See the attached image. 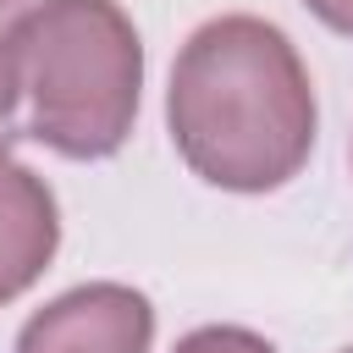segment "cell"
<instances>
[{
    "mask_svg": "<svg viewBox=\"0 0 353 353\" xmlns=\"http://www.w3.org/2000/svg\"><path fill=\"white\" fill-rule=\"evenodd\" d=\"M165 127L188 171L210 188L270 193L292 182L320 127L298 44L248 11L193 28L171 66Z\"/></svg>",
    "mask_w": 353,
    "mask_h": 353,
    "instance_id": "cell-1",
    "label": "cell"
},
{
    "mask_svg": "<svg viewBox=\"0 0 353 353\" xmlns=\"http://www.w3.org/2000/svg\"><path fill=\"white\" fill-rule=\"evenodd\" d=\"M143 88V39L116 0H39L22 33L28 138L66 160L127 143Z\"/></svg>",
    "mask_w": 353,
    "mask_h": 353,
    "instance_id": "cell-2",
    "label": "cell"
},
{
    "mask_svg": "<svg viewBox=\"0 0 353 353\" xmlns=\"http://www.w3.org/2000/svg\"><path fill=\"white\" fill-rule=\"evenodd\" d=\"M154 309L127 281H83L28 314L17 353H149Z\"/></svg>",
    "mask_w": 353,
    "mask_h": 353,
    "instance_id": "cell-3",
    "label": "cell"
},
{
    "mask_svg": "<svg viewBox=\"0 0 353 353\" xmlns=\"http://www.w3.org/2000/svg\"><path fill=\"white\" fill-rule=\"evenodd\" d=\"M61 248V210L39 171L0 143V303L22 298Z\"/></svg>",
    "mask_w": 353,
    "mask_h": 353,
    "instance_id": "cell-4",
    "label": "cell"
},
{
    "mask_svg": "<svg viewBox=\"0 0 353 353\" xmlns=\"http://www.w3.org/2000/svg\"><path fill=\"white\" fill-rule=\"evenodd\" d=\"M39 0H0V121H11L22 99V33Z\"/></svg>",
    "mask_w": 353,
    "mask_h": 353,
    "instance_id": "cell-5",
    "label": "cell"
},
{
    "mask_svg": "<svg viewBox=\"0 0 353 353\" xmlns=\"http://www.w3.org/2000/svg\"><path fill=\"white\" fill-rule=\"evenodd\" d=\"M176 353H276V347L248 325H199L176 342Z\"/></svg>",
    "mask_w": 353,
    "mask_h": 353,
    "instance_id": "cell-6",
    "label": "cell"
},
{
    "mask_svg": "<svg viewBox=\"0 0 353 353\" xmlns=\"http://www.w3.org/2000/svg\"><path fill=\"white\" fill-rule=\"evenodd\" d=\"M325 28H336V33H353V0H303Z\"/></svg>",
    "mask_w": 353,
    "mask_h": 353,
    "instance_id": "cell-7",
    "label": "cell"
},
{
    "mask_svg": "<svg viewBox=\"0 0 353 353\" xmlns=\"http://www.w3.org/2000/svg\"><path fill=\"white\" fill-rule=\"evenodd\" d=\"M342 353H353V347H342Z\"/></svg>",
    "mask_w": 353,
    "mask_h": 353,
    "instance_id": "cell-8",
    "label": "cell"
}]
</instances>
